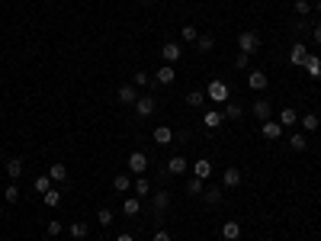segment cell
<instances>
[{
  "instance_id": "24",
  "label": "cell",
  "mask_w": 321,
  "mask_h": 241,
  "mask_svg": "<svg viewBox=\"0 0 321 241\" xmlns=\"http://www.w3.org/2000/svg\"><path fill=\"white\" fill-rule=\"evenodd\" d=\"M299 126L305 129V132H315V129L321 126V119H318L315 113H308V116H299Z\"/></svg>"
},
{
  "instance_id": "26",
  "label": "cell",
  "mask_w": 321,
  "mask_h": 241,
  "mask_svg": "<svg viewBox=\"0 0 321 241\" xmlns=\"http://www.w3.org/2000/svg\"><path fill=\"white\" fill-rule=\"evenodd\" d=\"M68 235H71L74 241H84L87 238V225L84 222H74V225H68Z\"/></svg>"
},
{
  "instance_id": "30",
  "label": "cell",
  "mask_w": 321,
  "mask_h": 241,
  "mask_svg": "<svg viewBox=\"0 0 321 241\" xmlns=\"http://www.w3.org/2000/svg\"><path fill=\"white\" fill-rule=\"evenodd\" d=\"M148 193H151L148 177H135V196H148Z\"/></svg>"
},
{
  "instance_id": "8",
  "label": "cell",
  "mask_w": 321,
  "mask_h": 241,
  "mask_svg": "<svg viewBox=\"0 0 321 241\" xmlns=\"http://www.w3.org/2000/svg\"><path fill=\"white\" fill-rule=\"evenodd\" d=\"M193 177L209 180V177H212V161H209V158H199L196 164H193Z\"/></svg>"
},
{
  "instance_id": "28",
  "label": "cell",
  "mask_w": 321,
  "mask_h": 241,
  "mask_svg": "<svg viewBox=\"0 0 321 241\" xmlns=\"http://www.w3.org/2000/svg\"><path fill=\"white\" fill-rule=\"evenodd\" d=\"M167 203H170V193H167V190H161L158 196H154V203H151V206H154V212H164V209H167Z\"/></svg>"
},
{
  "instance_id": "2",
  "label": "cell",
  "mask_w": 321,
  "mask_h": 241,
  "mask_svg": "<svg viewBox=\"0 0 321 241\" xmlns=\"http://www.w3.org/2000/svg\"><path fill=\"white\" fill-rule=\"evenodd\" d=\"M238 48L241 51H244V55H254V51L260 48V36H257V32H241V36H238Z\"/></svg>"
},
{
  "instance_id": "29",
  "label": "cell",
  "mask_w": 321,
  "mask_h": 241,
  "mask_svg": "<svg viewBox=\"0 0 321 241\" xmlns=\"http://www.w3.org/2000/svg\"><path fill=\"white\" fill-rule=\"evenodd\" d=\"M289 148H292V151H305V148H308V145H305V135H302V132L289 135Z\"/></svg>"
},
{
  "instance_id": "46",
  "label": "cell",
  "mask_w": 321,
  "mask_h": 241,
  "mask_svg": "<svg viewBox=\"0 0 321 241\" xmlns=\"http://www.w3.org/2000/svg\"><path fill=\"white\" fill-rule=\"evenodd\" d=\"M318 13H321V0H318Z\"/></svg>"
},
{
  "instance_id": "6",
  "label": "cell",
  "mask_w": 321,
  "mask_h": 241,
  "mask_svg": "<svg viewBox=\"0 0 321 241\" xmlns=\"http://www.w3.org/2000/svg\"><path fill=\"white\" fill-rule=\"evenodd\" d=\"M260 129H264V139H267V142H276V139L283 135V126H280V123H273V119L260 123Z\"/></svg>"
},
{
  "instance_id": "35",
  "label": "cell",
  "mask_w": 321,
  "mask_h": 241,
  "mask_svg": "<svg viewBox=\"0 0 321 241\" xmlns=\"http://www.w3.org/2000/svg\"><path fill=\"white\" fill-rule=\"evenodd\" d=\"M186 193H189V196H203V180H199V177L186 180Z\"/></svg>"
},
{
  "instance_id": "12",
  "label": "cell",
  "mask_w": 321,
  "mask_h": 241,
  "mask_svg": "<svg viewBox=\"0 0 321 241\" xmlns=\"http://www.w3.org/2000/svg\"><path fill=\"white\" fill-rule=\"evenodd\" d=\"M254 116L260 119V123H267V119L273 116V106H270V100H254Z\"/></svg>"
},
{
  "instance_id": "33",
  "label": "cell",
  "mask_w": 321,
  "mask_h": 241,
  "mask_svg": "<svg viewBox=\"0 0 321 241\" xmlns=\"http://www.w3.org/2000/svg\"><path fill=\"white\" fill-rule=\"evenodd\" d=\"M186 103H189V106H203V103H206V93H203V90H189V93H186Z\"/></svg>"
},
{
  "instance_id": "41",
  "label": "cell",
  "mask_w": 321,
  "mask_h": 241,
  "mask_svg": "<svg viewBox=\"0 0 321 241\" xmlns=\"http://www.w3.org/2000/svg\"><path fill=\"white\" fill-rule=\"evenodd\" d=\"M145 84H151V77L145 71H135V87H145Z\"/></svg>"
},
{
  "instance_id": "25",
  "label": "cell",
  "mask_w": 321,
  "mask_h": 241,
  "mask_svg": "<svg viewBox=\"0 0 321 241\" xmlns=\"http://www.w3.org/2000/svg\"><path fill=\"white\" fill-rule=\"evenodd\" d=\"M51 184H55V180H51L48 174H42V177H36V184H32V187H36V193H42V196H45V193L51 190Z\"/></svg>"
},
{
  "instance_id": "20",
  "label": "cell",
  "mask_w": 321,
  "mask_h": 241,
  "mask_svg": "<svg viewBox=\"0 0 321 241\" xmlns=\"http://www.w3.org/2000/svg\"><path fill=\"white\" fill-rule=\"evenodd\" d=\"M7 177H10V180H20V177H23V161H20V158H10V161H7Z\"/></svg>"
},
{
  "instance_id": "3",
  "label": "cell",
  "mask_w": 321,
  "mask_h": 241,
  "mask_svg": "<svg viewBox=\"0 0 321 241\" xmlns=\"http://www.w3.org/2000/svg\"><path fill=\"white\" fill-rule=\"evenodd\" d=\"M129 170L142 177L145 170H148V154H142V151H132V154H129Z\"/></svg>"
},
{
  "instance_id": "47",
  "label": "cell",
  "mask_w": 321,
  "mask_h": 241,
  "mask_svg": "<svg viewBox=\"0 0 321 241\" xmlns=\"http://www.w3.org/2000/svg\"><path fill=\"white\" fill-rule=\"evenodd\" d=\"M148 4H151V0H148Z\"/></svg>"
},
{
  "instance_id": "31",
  "label": "cell",
  "mask_w": 321,
  "mask_h": 241,
  "mask_svg": "<svg viewBox=\"0 0 321 241\" xmlns=\"http://www.w3.org/2000/svg\"><path fill=\"white\" fill-rule=\"evenodd\" d=\"M122 212H125V216H138V212H142V200H125Z\"/></svg>"
},
{
  "instance_id": "27",
  "label": "cell",
  "mask_w": 321,
  "mask_h": 241,
  "mask_svg": "<svg viewBox=\"0 0 321 241\" xmlns=\"http://www.w3.org/2000/svg\"><path fill=\"white\" fill-rule=\"evenodd\" d=\"M42 203H45L48 209H58V206H61V193H58V190H48L45 196H42Z\"/></svg>"
},
{
  "instance_id": "18",
  "label": "cell",
  "mask_w": 321,
  "mask_h": 241,
  "mask_svg": "<svg viewBox=\"0 0 321 241\" xmlns=\"http://www.w3.org/2000/svg\"><path fill=\"white\" fill-rule=\"evenodd\" d=\"M305 58H308V45H292V51H289L292 65H305Z\"/></svg>"
},
{
  "instance_id": "42",
  "label": "cell",
  "mask_w": 321,
  "mask_h": 241,
  "mask_svg": "<svg viewBox=\"0 0 321 241\" xmlns=\"http://www.w3.org/2000/svg\"><path fill=\"white\" fill-rule=\"evenodd\" d=\"M4 196H7V203H16V200H20V190H16V187L10 184V187H7V193H4Z\"/></svg>"
},
{
  "instance_id": "15",
  "label": "cell",
  "mask_w": 321,
  "mask_h": 241,
  "mask_svg": "<svg viewBox=\"0 0 321 241\" xmlns=\"http://www.w3.org/2000/svg\"><path fill=\"white\" fill-rule=\"evenodd\" d=\"M222 238L225 241H238L241 238V225H238V222H225V225H222Z\"/></svg>"
},
{
  "instance_id": "13",
  "label": "cell",
  "mask_w": 321,
  "mask_h": 241,
  "mask_svg": "<svg viewBox=\"0 0 321 241\" xmlns=\"http://www.w3.org/2000/svg\"><path fill=\"white\" fill-rule=\"evenodd\" d=\"M48 177L55 180V184H65V180H68V167L61 164V161H55V164L48 167Z\"/></svg>"
},
{
  "instance_id": "34",
  "label": "cell",
  "mask_w": 321,
  "mask_h": 241,
  "mask_svg": "<svg viewBox=\"0 0 321 241\" xmlns=\"http://www.w3.org/2000/svg\"><path fill=\"white\" fill-rule=\"evenodd\" d=\"M225 119H241V106H238L235 100L225 103Z\"/></svg>"
},
{
  "instance_id": "14",
  "label": "cell",
  "mask_w": 321,
  "mask_h": 241,
  "mask_svg": "<svg viewBox=\"0 0 321 241\" xmlns=\"http://www.w3.org/2000/svg\"><path fill=\"white\" fill-rule=\"evenodd\" d=\"M154 142H158V145H170L173 142V129L170 126H158V129H154Z\"/></svg>"
},
{
  "instance_id": "40",
  "label": "cell",
  "mask_w": 321,
  "mask_h": 241,
  "mask_svg": "<svg viewBox=\"0 0 321 241\" xmlns=\"http://www.w3.org/2000/svg\"><path fill=\"white\" fill-rule=\"evenodd\" d=\"M296 13L299 16H308L311 13V4H308V0H296Z\"/></svg>"
},
{
  "instance_id": "44",
  "label": "cell",
  "mask_w": 321,
  "mask_h": 241,
  "mask_svg": "<svg viewBox=\"0 0 321 241\" xmlns=\"http://www.w3.org/2000/svg\"><path fill=\"white\" fill-rule=\"evenodd\" d=\"M311 36H315V42L321 45V26H315V32H311Z\"/></svg>"
},
{
  "instance_id": "21",
  "label": "cell",
  "mask_w": 321,
  "mask_h": 241,
  "mask_svg": "<svg viewBox=\"0 0 321 241\" xmlns=\"http://www.w3.org/2000/svg\"><path fill=\"white\" fill-rule=\"evenodd\" d=\"M238 184H241V170L238 167H228L222 174V187H238Z\"/></svg>"
},
{
  "instance_id": "43",
  "label": "cell",
  "mask_w": 321,
  "mask_h": 241,
  "mask_svg": "<svg viewBox=\"0 0 321 241\" xmlns=\"http://www.w3.org/2000/svg\"><path fill=\"white\" fill-rule=\"evenodd\" d=\"M151 241H170V235H167V231L161 228V231H154V238H151Z\"/></svg>"
},
{
  "instance_id": "4",
  "label": "cell",
  "mask_w": 321,
  "mask_h": 241,
  "mask_svg": "<svg viewBox=\"0 0 321 241\" xmlns=\"http://www.w3.org/2000/svg\"><path fill=\"white\" fill-rule=\"evenodd\" d=\"M154 109H158V103H154V97H138L135 100V113L142 116V119H148Z\"/></svg>"
},
{
  "instance_id": "16",
  "label": "cell",
  "mask_w": 321,
  "mask_h": 241,
  "mask_svg": "<svg viewBox=\"0 0 321 241\" xmlns=\"http://www.w3.org/2000/svg\"><path fill=\"white\" fill-rule=\"evenodd\" d=\"M203 203L206 206H219L222 203V187H209V190H203Z\"/></svg>"
},
{
  "instance_id": "22",
  "label": "cell",
  "mask_w": 321,
  "mask_h": 241,
  "mask_svg": "<svg viewBox=\"0 0 321 241\" xmlns=\"http://www.w3.org/2000/svg\"><path fill=\"white\" fill-rule=\"evenodd\" d=\"M173 77H177V71H173V65H164L158 74H154V81L158 84H173Z\"/></svg>"
},
{
  "instance_id": "1",
  "label": "cell",
  "mask_w": 321,
  "mask_h": 241,
  "mask_svg": "<svg viewBox=\"0 0 321 241\" xmlns=\"http://www.w3.org/2000/svg\"><path fill=\"white\" fill-rule=\"evenodd\" d=\"M206 97H209L212 103H228L231 100V90H228V84H225V81L215 77V81H209V87H206Z\"/></svg>"
},
{
  "instance_id": "38",
  "label": "cell",
  "mask_w": 321,
  "mask_h": 241,
  "mask_svg": "<svg viewBox=\"0 0 321 241\" xmlns=\"http://www.w3.org/2000/svg\"><path fill=\"white\" fill-rule=\"evenodd\" d=\"M97 222L109 228V225H112V209H100V212H97Z\"/></svg>"
},
{
  "instance_id": "5",
  "label": "cell",
  "mask_w": 321,
  "mask_h": 241,
  "mask_svg": "<svg viewBox=\"0 0 321 241\" xmlns=\"http://www.w3.org/2000/svg\"><path fill=\"white\" fill-rule=\"evenodd\" d=\"M267 84H270L267 71H250V74H247V87H250V90H264Z\"/></svg>"
},
{
  "instance_id": "36",
  "label": "cell",
  "mask_w": 321,
  "mask_h": 241,
  "mask_svg": "<svg viewBox=\"0 0 321 241\" xmlns=\"http://www.w3.org/2000/svg\"><path fill=\"white\" fill-rule=\"evenodd\" d=\"M61 222H58V219H51V222H45V231H48V238H55V235H61Z\"/></svg>"
},
{
  "instance_id": "17",
  "label": "cell",
  "mask_w": 321,
  "mask_h": 241,
  "mask_svg": "<svg viewBox=\"0 0 321 241\" xmlns=\"http://www.w3.org/2000/svg\"><path fill=\"white\" fill-rule=\"evenodd\" d=\"M167 170L170 174H186V158L183 154H173V158L167 161Z\"/></svg>"
},
{
  "instance_id": "45",
  "label": "cell",
  "mask_w": 321,
  "mask_h": 241,
  "mask_svg": "<svg viewBox=\"0 0 321 241\" xmlns=\"http://www.w3.org/2000/svg\"><path fill=\"white\" fill-rule=\"evenodd\" d=\"M116 241H135V238H132V235H119Z\"/></svg>"
},
{
  "instance_id": "11",
  "label": "cell",
  "mask_w": 321,
  "mask_h": 241,
  "mask_svg": "<svg viewBox=\"0 0 321 241\" xmlns=\"http://www.w3.org/2000/svg\"><path fill=\"white\" fill-rule=\"evenodd\" d=\"M161 58H164L167 65H173V62L180 58V45H177V42H164V45H161Z\"/></svg>"
},
{
  "instance_id": "19",
  "label": "cell",
  "mask_w": 321,
  "mask_h": 241,
  "mask_svg": "<svg viewBox=\"0 0 321 241\" xmlns=\"http://www.w3.org/2000/svg\"><path fill=\"white\" fill-rule=\"evenodd\" d=\"M296 123H299V113H296L292 106H286L283 113H280V126H283V129H289V126H296Z\"/></svg>"
},
{
  "instance_id": "7",
  "label": "cell",
  "mask_w": 321,
  "mask_h": 241,
  "mask_svg": "<svg viewBox=\"0 0 321 241\" xmlns=\"http://www.w3.org/2000/svg\"><path fill=\"white\" fill-rule=\"evenodd\" d=\"M116 100H119V103H125V106H135L138 93H135L132 84H122V87H119V93H116Z\"/></svg>"
},
{
  "instance_id": "23",
  "label": "cell",
  "mask_w": 321,
  "mask_h": 241,
  "mask_svg": "<svg viewBox=\"0 0 321 241\" xmlns=\"http://www.w3.org/2000/svg\"><path fill=\"white\" fill-rule=\"evenodd\" d=\"M129 187H132V177H129V174H116V177H112V190H116V193H125Z\"/></svg>"
},
{
  "instance_id": "32",
  "label": "cell",
  "mask_w": 321,
  "mask_h": 241,
  "mask_svg": "<svg viewBox=\"0 0 321 241\" xmlns=\"http://www.w3.org/2000/svg\"><path fill=\"white\" fill-rule=\"evenodd\" d=\"M196 48L206 55V51H212V48H215V39H212V36H199V39H196Z\"/></svg>"
},
{
  "instance_id": "9",
  "label": "cell",
  "mask_w": 321,
  "mask_h": 241,
  "mask_svg": "<svg viewBox=\"0 0 321 241\" xmlns=\"http://www.w3.org/2000/svg\"><path fill=\"white\" fill-rule=\"evenodd\" d=\"M225 123V113H219V109H206L203 113V126L206 129H219Z\"/></svg>"
},
{
  "instance_id": "10",
  "label": "cell",
  "mask_w": 321,
  "mask_h": 241,
  "mask_svg": "<svg viewBox=\"0 0 321 241\" xmlns=\"http://www.w3.org/2000/svg\"><path fill=\"white\" fill-rule=\"evenodd\" d=\"M302 68H305V74L311 77V81H318V77H321V58H318V55H308Z\"/></svg>"
},
{
  "instance_id": "39",
  "label": "cell",
  "mask_w": 321,
  "mask_h": 241,
  "mask_svg": "<svg viewBox=\"0 0 321 241\" xmlns=\"http://www.w3.org/2000/svg\"><path fill=\"white\" fill-rule=\"evenodd\" d=\"M247 65H250V55H244V51H238V58H235V68H238V71H244Z\"/></svg>"
},
{
  "instance_id": "37",
  "label": "cell",
  "mask_w": 321,
  "mask_h": 241,
  "mask_svg": "<svg viewBox=\"0 0 321 241\" xmlns=\"http://www.w3.org/2000/svg\"><path fill=\"white\" fill-rule=\"evenodd\" d=\"M180 36H183V42H196V39H199V32H196V26H189V23H186Z\"/></svg>"
}]
</instances>
